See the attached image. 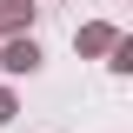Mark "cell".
I'll return each instance as SVG.
<instances>
[{
    "instance_id": "6da1fadb",
    "label": "cell",
    "mask_w": 133,
    "mask_h": 133,
    "mask_svg": "<svg viewBox=\"0 0 133 133\" xmlns=\"http://www.w3.org/2000/svg\"><path fill=\"white\" fill-rule=\"evenodd\" d=\"M7 66H14V73H27V66H40V53L20 40V47H7Z\"/></svg>"
}]
</instances>
